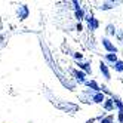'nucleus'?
<instances>
[{
	"label": "nucleus",
	"instance_id": "nucleus-1",
	"mask_svg": "<svg viewBox=\"0 0 123 123\" xmlns=\"http://www.w3.org/2000/svg\"><path fill=\"white\" fill-rule=\"evenodd\" d=\"M102 45H104V48L107 49L108 52H113V54H116V52H117V48L114 46L108 39H102Z\"/></svg>",
	"mask_w": 123,
	"mask_h": 123
},
{
	"label": "nucleus",
	"instance_id": "nucleus-2",
	"mask_svg": "<svg viewBox=\"0 0 123 123\" xmlns=\"http://www.w3.org/2000/svg\"><path fill=\"white\" fill-rule=\"evenodd\" d=\"M87 22H89V30H95L98 28V21H96L95 18H92V16H86Z\"/></svg>",
	"mask_w": 123,
	"mask_h": 123
},
{
	"label": "nucleus",
	"instance_id": "nucleus-3",
	"mask_svg": "<svg viewBox=\"0 0 123 123\" xmlns=\"http://www.w3.org/2000/svg\"><path fill=\"white\" fill-rule=\"evenodd\" d=\"M99 70L102 71V74L105 76V79H110V71H108V68H107V65H105L104 62H101L99 64Z\"/></svg>",
	"mask_w": 123,
	"mask_h": 123
},
{
	"label": "nucleus",
	"instance_id": "nucleus-4",
	"mask_svg": "<svg viewBox=\"0 0 123 123\" xmlns=\"http://www.w3.org/2000/svg\"><path fill=\"white\" fill-rule=\"evenodd\" d=\"M21 9H22V11H18L19 18H21V19L27 18V15H28V9H27V6H21Z\"/></svg>",
	"mask_w": 123,
	"mask_h": 123
},
{
	"label": "nucleus",
	"instance_id": "nucleus-5",
	"mask_svg": "<svg viewBox=\"0 0 123 123\" xmlns=\"http://www.w3.org/2000/svg\"><path fill=\"white\" fill-rule=\"evenodd\" d=\"M113 107H114V101L113 99H107V101H105V104H104L105 110H113Z\"/></svg>",
	"mask_w": 123,
	"mask_h": 123
},
{
	"label": "nucleus",
	"instance_id": "nucleus-6",
	"mask_svg": "<svg viewBox=\"0 0 123 123\" xmlns=\"http://www.w3.org/2000/svg\"><path fill=\"white\" fill-rule=\"evenodd\" d=\"M93 101L95 102H102L104 101V95L102 93H95L93 95Z\"/></svg>",
	"mask_w": 123,
	"mask_h": 123
},
{
	"label": "nucleus",
	"instance_id": "nucleus-7",
	"mask_svg": "<svg viewBox=\"0 0 123 123\" xmlns=\"http://www.w3.org/2000/svg\"><path fill=\"white\" fill-rule=\"evenodd\" d=\"M74 74H76V77H77L79 82H85V73H82V71H74Z\"/></svg>",
	"mask_w": 123,
	"mask_h": 123
},
{
	"label": "nucleus",
	"instance_id": "nucleus-8",
	"mask_svg": "<svg viewBox=\"0 0 123 123\" xmlns=\"http://www.w3.org/2000/svg\"><path fill=\"white\" fill-rule=\"evenodd\" d=\"M87 86H89V87H92V89H95V91H99V89H101V87H99L98 85H96V82H93V80L87 82Z\"/></svg>",
	"mask_w": 123,
	"mask_h": 123
},
{
	"label": "nucleus",
	"instance_id": "nucleus-9",
	"mask_svg": "<svg viewBox=\"0 0 123 123\" xmlns=\"http://www.w3.org/2000/svg\"><path fill=\"white\" fill-rule=\"evenodd\" d=\"M105 58H107L108 61H111V62H114V64L117 62V56H116V54H108Z\"/></svg>",
	"mask_w": 123,
	"mask_h": 123
},
{
	"label": "nucleus",
	"instance_id": "nucleus-10",
	"mask_svg": "<svg viewBox=\"0 0 123 123\" xmlns=\"http://www.w3.org/2000/svg\"><path fill=\"white\" fill-rule=\"evenodd\" d=\"M114 70H117V71H123V61H117V62L114 64Z\"/></svg>",
	"mask_w": 123,
	"mask_h": 123
},
{
	"label": "nucleus",
	"instance_id": "nucleus-11",
	"mask_svg": "<svg viewBox=\"0 0 123 123\" xmlns=\"http://www.w3.org/2000/svg\"><path fill=\"white\" fill-rule=\"evenodd\" d=\"M79 67L83 68V70H86V73H91V67H89V64H79Z\"/></svg>",
	"mask_w": 123,
	"mask_h": 123
},
{
	"label": "nucleus",
	"instance_id": "nucleus-12",
	"mask_svg": "<svg viewBox=\"0 0 123 123\" xmlns=\"http://www.w3.org/2000/svg\"><path fill=\"white\" fill-rule=\"evenodd\" d=\"M76 18H77V19H82V18H83V11H82V9L76 11Z\"/></svg>",
	"mask_w": 123,
	"mask_h": 123
},
{
	"label": "nucleus",
	"instance_id": "nucleus-13",
	"mask_svg": "<svg viewBox=\"0 0 123 123\" xmlns=\"http://www.w3.org/2000/svg\"><path fill=\"white\" fill-rule=\"evenodd\" d=\"M101 123H113V117H107V119H104Z\"/></svg>",
	"mask_w": 123,
	"mask_h": 123
},
{
	"label": "nucleus",
	"instance_id": "nucleus-14",
	"mask_svg": "<svg viewBox=\"0 0 123 123\" xmlns=\"http://www.w3.org/2000/svg\"><path fill=\"white\" fill-rule=\"evenodd\" d=\"M119 120H120V123H123V110L119 111Z\"/></svg>",
	"mask_w": 123,
	"mask_h": 123
},
{
	"label": "nucleus",
	"instance_id": "nucleus-15",
	"mask_svg": "<svg viewBox=\"0 0 123 123\" xmlns=\"http://www.w3.org/2000/svg\"><path fill=\"white\" fill-rule=\"evenodd\" d=\"M74 58H76V59H82L83 56H82V54H74Z\"/></svg>",
	"mask_w": 123,
	"mask_h": 123
}]
</instances>
